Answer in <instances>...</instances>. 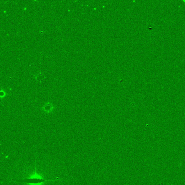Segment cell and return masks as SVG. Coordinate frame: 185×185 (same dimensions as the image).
Masks as SVG:
<instances>
[{
  "label": "cell",
  "mask_w": 185,
  "mask_h": 185,
  "mask_svg": "<svg viewBox=\"0 0 185 185\" xmlns=\"http://www.w3.org/2000/svg\"><path fill=\"white\" fill-rule=\"evenodd\" d=\"M53 180H49V179H45L40 178H30L23 179H20L17 180L16 182L19 183H27L30 184H34V185H37L40 183H44L46 181H53Z\"/></svg>",
  "instance_id": "obj_1"
}]
</instances>
